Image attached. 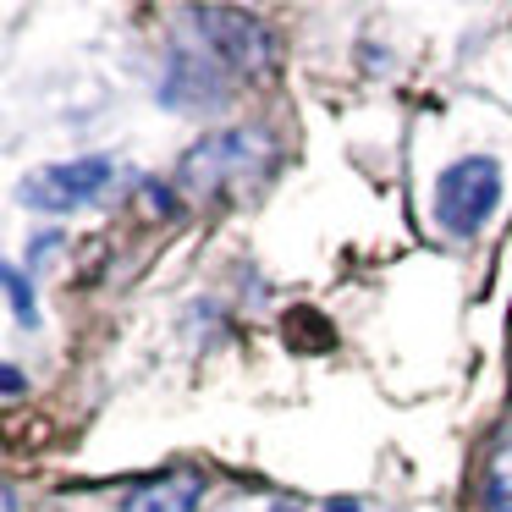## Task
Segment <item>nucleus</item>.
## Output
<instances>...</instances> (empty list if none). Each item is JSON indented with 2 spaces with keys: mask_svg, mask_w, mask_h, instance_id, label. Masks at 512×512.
<instances>
[{
  "mask_svg": "<svg viewBox=\"0 0 512 512\" xmlns=\"http://www.w3.org/2000/svg\"><path fill=\"white\" fill-rule=\"evenodd\" d=\"M325 512H358V501H353V496H336V501H331V507H325Z\"/></svg>",
  "mask_w": 512,
  "mask_h": 512,
  "instance_id": "nucleus-8",
  "label": "nucleus"
},
{
  "mask_svg": "<svg viewBox=\"0 0 512 512\" xmlns=\"http://www.w3.org/2000/svg\"><path fill=\"white\" fill-rule=\"evenodd\" d=\"M6 292H12L17 320H23V325H34V320H39V309H34V287L23 281V270H17V265H6Z\"/></svg>",
  "mask_w": 512,
  "mask_h": 512,
  "instance_id": "nucleus-5",
  "label": "nucleus"
},
{
  "mask_svg": "<svg viewBox=\"0 0 512 512\" xmlns=\"http://www.w3.org/2000/svg\"><path fill=\"white\" fill-rule=\"evenodd\" d=\"M501 204V166L496 160H457L452 171H441L435 182V221L452 237H474L479 226L496 215Z\"/></svg>",
  "mask_w": 512,
  "mask_h": 512,
  "instance_id": "nucleus-1",
  "label": "nucleus"
},
{
  "mask_svg": "<svg viewBox=\"0 0 512 512\" xmlns=\"http://www.w3.org/2000/svg\"><path fill=\"white\" fill-rule=\"evenodd\" d=\"M105 182H111V160H72V166L34 171L23 182V199H28V210H78Z\"/></svg>",
  "mask_w": 512,
  "mask_h": 512,
  "instance_id": "nucleus-2",
  "label": "nucleus"
},
{
  "mask_svg": "<svg viewBox=\"0 0 512 512\" xmlns=\"http://www.w3.org/2000/svg\"><path fill=\"white\" fill-rule=\"evenodd\" d=\"M193 23L204 28V39H210L232 67H265L270 50H265V28H259V17L232 12V6H199Z\"/></svg>",
  "mask_w": 512,
  "mask_h": 512,
  "instance_id": "nucleus-3",
  "label": "nucleus"
},
{
  "mask_svg": "<svg viewBox=\"0 0 512 512\" xmlns=\"http://www.w3.org/2000/svg\"><path fill=\"white\" fill-rule=\"evenodd\" d=\"M276 512H287V507H276Z\"/></svg>",
  "mask_w": 512,
  "mask_h": 512,
  "instance_id": "nucleus-9",
  "label": "nucleus"
},
{
  "mask_svg": "<svg viewBox=\"0 0 512 512\" xmlns=\"http://www.w3.org/2000/svg\"><path fill=\"white\" fill-rule=\"evenodd\" d=\"M199 496H204V474H166L127 490L122 512H199Z\"/></svg>",
  "mask_w": 512,
  "mask_h": 512,
  "instance_id": "nucleus-4",
  "label": "nucleus"
},
{
  "mask_svg": "<svg viewBox=\"0 0 512 512\" xmlns=\"http://www.w3.org/2000/svg\"><path fill=\"white\" fill-rule=\"evenodd\" d=\"M485 507H490V512H512V474H490Z\"/></svg>",
  "mask_w": 512,
  "mask_h": 512,
  "instance_id": "nucleus-6",
  "label": "nucleus"
},
{
  "mask_svg": "<svg viewBox=\"0 0 512 512\" xmlns=\"http://www.w3.org/2000/svg\"><path fill=\"white\" fill-rule=\"evenodd\" d=\"M0 380H6V397H23V369H17V364L0 369Z\"/></svg>",
  "mask_w": 512,
  "mask_h": 512,
  "instance_id": "nucleus-7",
  "label": "nucleus"
}]
</instances>
